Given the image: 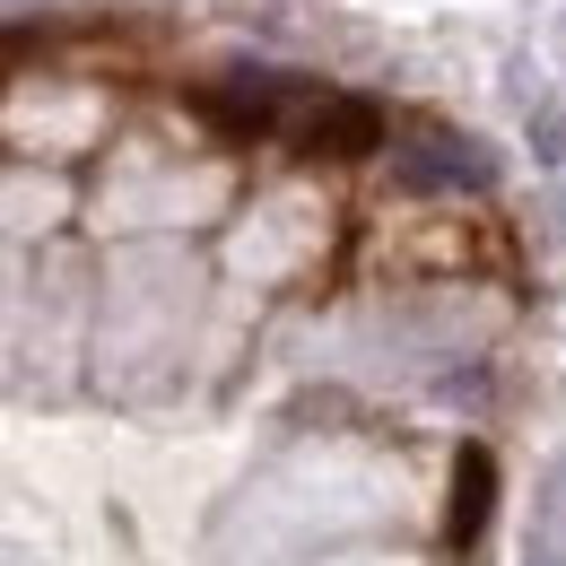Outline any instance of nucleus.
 Here are the masks:
<instances>
[{"instance_id":"nucleus-2","label":"nucleus","mask_w":566,"mask_h":566,"mask_svg":"<svg viewBox=\"0 0 566 566\" xmlns=\"http://www.w3.org/2000/svg\"><path fill=\"white\" fill-rule=\"evenodd\" d=\"M392 175L410 192H489L496 157L462 132H444V123H410V132H392Z\"/></svg>"},{"instance_id":"nucleus-4","label":"nucleus","mask_w":566,"mask_h":566,"mask_svg":"<svg viewBox=\"0 0 566 566\" xmlns=\"http://www.w3.org/2000/svg\"><path fill=\"white\" fill-rule=\"evenodd\" d=\"M489 514H496V453L489 444H462V462H453V505H444L453 549H471V541L489 532Z\"/></svg>"},{"instance_id":"nucleus-3","label":"nucleus","mask_w":566,"mask_h":566,"mask_svg":"<svg viewBox=\"0 0 566 566\" xmlns=\"http://www.w3.org/2000/svg\"><path fill=\"white\" fill-rule=\"evenodd\" d=\"M314 87H296V78H271V71H227L210 87H192V114L218 123L227 140H271L287 123V105H305Z\"/></svg>"},{"instance_id":"nucleus-1","label":"nucleus","mask_w":566,"mask_h":566,"mask_svg":"<svg viewBox=\"0 0 566 566\" xmlns=\"http://www.w3.org/2000/svg\"><path fill=\"white\" fill-rule=\"evenodd\" d=\"M287 148L296 157H323V166H349V157L392 148V114L375 96H357V87H314L296 105V123H287Z\"/></svg>"}]
</instances>
